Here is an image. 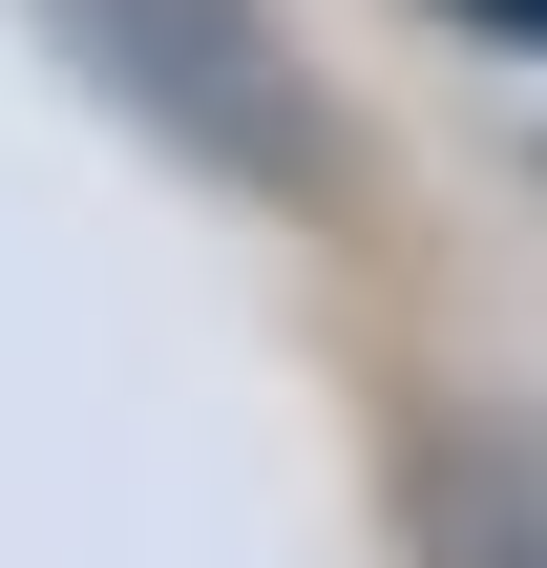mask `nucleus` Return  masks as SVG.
<instances>
[{
  "label": "nucleus",
  "instance_id": "obj_1",
  "mask_svg": "<svg viewBox=\"0 0 547 568\" xmlns=\"http://www.w3.org/2000/svg\"><path fill=\"white\" fill-rule=\"evenodd\" d=\"M42 21H63V63H84L148 148H190L211 190H295V169H316V105H295V63H274L253 0H42Z\"/></svg>",
  "mask_w": 547,
  "mask_h": 568
},
{
  "label": "nucleus",
  "instance_id": "obj_2",
  "mask_svg": "<svg viewBox=\"0 0 547 568\" xmlns=\"http://www.w3.org/2000/svg\"><path fill=\"white\" fill-rule=\"evenodd\" d=\"M422 568H547V464L527 443H443L422 464Z\"/></svg>",
  "mask_w": 547,
  "mask_h": 568
},
{
  "label": "nucleus",
  "instance_id": "obj_3",
  "mask_svg": "<svg viewBox=\"0 0 547 568\" xmlns=\"http://www.w3.org/2000/svg\"><path fill=\"white\" fill-rule=\"evenodd\" d=\"M464 21H506V42H547V0H464Z\"/></svg>",
  "mask_w": 547,
  "mask_h": 568
}]
</instances>
